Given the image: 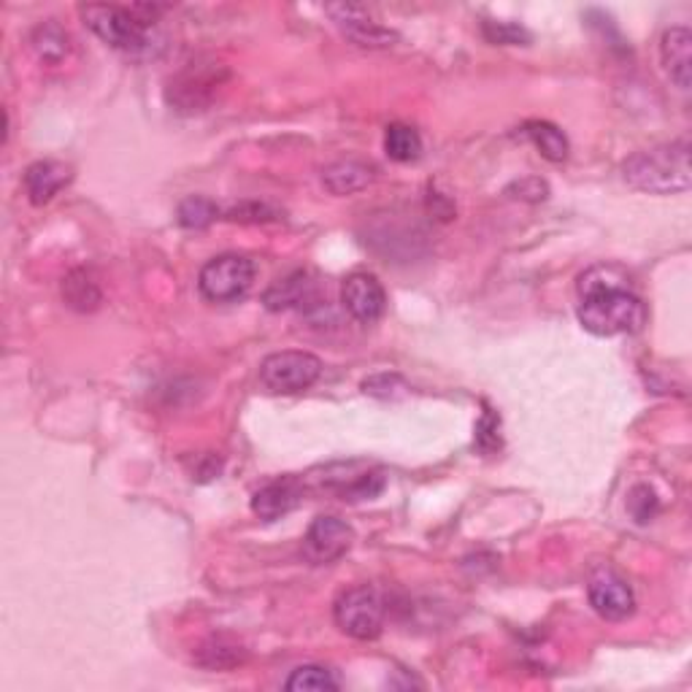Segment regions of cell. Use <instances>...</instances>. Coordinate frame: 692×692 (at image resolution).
I'll list each match as a JSON object with an SVG mask.
<instances>
[{
  "instance_id": "obj_21",
  "label": "cell",
  "mask_w": 692,
  "mask_h": 692,
  "mask_svg": "<svg viewBox=\"0 0 692 692\" xmlns=\"http://www.w3.org/2000/svg\"><path fill=\"white\" fill-rule=\"evenodd\" d=\"M284 688L290 692H336L338 679L322 666H301L290 673Z\"/></svg>"
},
{
  "instance_id": "obj_3",
  "label": "cell",
  "mask_w": 692,
  "mask_h": 692,
  "mask_svg": "<svg viewBox=\"0 0 692 692\" xmlns=\"http://www.w3.org/2000/svg\"><path fill=\"white\" fill-rule=\"evenodd\" d=\"M333 617H336L342 634L357 638V641H374L385 630V601H381L379 590L360 584V587H352L338 595Z\"/></svg>"
},
{
  "instance_id": "obj_7",
  "label": "cell",
  "mask_w": 692,
  "mask_h": 692,
  "mask_svg": "<svg viewBox=\"0 0 692 692\" xmlns=\"http://www.w3.org/2000/svg\"><path fill=\"white\" fill-rule=\"evenodd\" d=\"M355 544V530L338 517H317L303 539V558L314 565L336 563Z\"/></svg>"
},
{
  "instance_id": "obj_13",
  "label": "cell",
  "mask_w": 692,
  "mask_h": 692,
  "mask_svg": "<svg viewBox=\"0 0 692 692\" xmlns=\"http://www.w3.org/2000/svg\"><path fill=\"white\" fill-rule=\"evenodd\" d=\"M74 179V173L65 163L57 160H39L25 171V193L33 206H44L50 203L65 184Z\"/></svg>"
},
{
  "instance_id": "obj_20",
  "label": "cell",
  "mask_w": 692,
  "mask_h": 692,
  "mask_svg": "<svg viewBox=\"0 0 692 692\" xmlns=\"http://www.w3.org/2000/svg\"><path fill=\"white\" fill-rule=\"evenodd\" d=\"M385 152L396 163H414L422 154V139L409 125H390L385 133Z\"/></svg>"
},
{
  "instance_id": "obj_8",
  "label": "cell",
  "mask_w": 692,
  "mask_h": 692,
  "mask_svg": "<svg viewBox=\"0 0 692 692\" xmlns=\"http://www.w3.org/2000/svg\"><path fill=\"white\" fill-rule=\"evenodd\" d=\"M590 606L598 612V617L608 619V623H623V619L634 617L636 612V595L630 584L614 571H598L587 584Z\"/></svg>"
},
{
  "instance_id": "obj_15",
  "label": "cell",
  "mask_w": 692,
  "mask_h": 692,
  "mask_svg": "<svg viewBox=\"0 0 692 692\" xmlns=\"http://www.w3.org/2000/svg\"><path fill=\"white\" fill-rule=\"evenodd\" d=\"M374 182L371 165L360 160H338L322 171V184L331 195H355Z\"/></svg>"
},
{
  "instance_id": "obj_17",
  "label": "cell",
  "mask_w": 692,
  "mask_h": 692,
  "mask_svg": "<svg viewBox=\"0 0 692 692\" xmlns=\"http://www.w3.org/2000/svg\"><path fill=\"white\" fill-rule=\"evenodd\" d=\"M195 663L206 671H233V668L247 663V649L230 638H208L195 649Z\"/></svg>"
},
{
  "instance_id": "obj_9",
  "label": "cell",
  "mask_w": 692,
  "mask_h": 692,
  "mask_svg": "<svg viewBox=\"0 0 692 692\" xmlns=\"http://www.w3.org/2000/svg\"><path fill=\"white\" fill-rule=\"evenodd\" d=\"M327 14L333 17L338 28L344 30L346 39L355 41L357 46H366V50H387V46L398 44L396 30L379 25V22L368 17L366 9L360 6H327Z\"/></svg>"
},
{
  "instance_id": "obj_27",
  "label": "cell",
  "mask_w": 692,
  "mask_h": 692,
  "mask_svg": "<svg viewBox=\"0 0 692 692\" xmlns=\"http://www.w3.org/2000/svg\"><path fill=\"white\" fill-rule=\"evenodd\" d=\"M506 195H511V198H519V201H528V203H539L549 198V184L536 176L519 179V182L506 187Z\"/></svg>"
},
{
  "instance_id": "obj_24",
  "label": "cell",
  "mask_w": 692,
  "mask_h": 692,
  "mask_svg": "<svg viewBox=\"0 0 692 692\" xmlns=\"http://www.w3.org/2000/svg\"><path fill=\"white\" fill-rule=\"evenodd\" d=\"M482 33H485V39L490 41V44H504V46L528 44L530 41L528 30H525L522 25H517V22L485 20V25H482Z\"/></svg>"
},
{
  "instance_id": "obj_19",
  "label": "cell",
  "mask_w": 692,
  "mask_h": 692,
  "mask_svg": "<svg viewBox=\"0 0 692 692\" xmlns=\"http://www.w3.org/2000/svg\"><path fill=\"white\" fill-rule=\"evenodd\" d=\"M525 136L533 141L536 149L541 152V158H547L549 163H563L569 158V139L563 136V130L554 128L552 122L544 119H536V122L525 125Z\"/></svg>"
},
{
  "instance_id": "obj_1",
  "label": "cell",
  "mask_w": 692,
  "mask_h": 692,
  "mask_svg": "<svg viewBox=\"0 0 692 692\" xmlns=\"http://www.w3.org/2000/svg\"><path fill=\"white\" fill-rule=\"evenodd\" d=\"M576 317L593 336H628L647 325V306L614 268H593L579 279Z\"/></svg>"
},
{
  "instance_id": "obj_12",
  "label": "cell",
  "mask_w": 692,
  "mask_h": 692,
  "mask_svg": "<svg viewBox=\"0 0 692 692\" xmlns=\"http://www.w3.org/2000/svg\"><path fill=\"white\" fill-rule=\"evenodd\" d=\"M660 60H663L666 74L679 89H690V68H692V33L684 25L666 30L660 41Z\"/></svg>"
},
{
  "instance_id": "obj_25",
  "label": "cell",
  "mask_w": 692,
  "mask_h": 692,
  "mask_svg": "<svg viewBox=\"0 0 692 692\" xmlns=\"http://www.w3.org/2000/svg\"><path fill=\"white\" fill-rule=\"evenodd\" d=\"M476 446H479L485 455L500 450V420L493 414V409L485 406V414H482L479 425H476Z\"/></svg>"
},
{
  "instance_id": "obj_6",
  "label": "cell",
  "mask_w": 692,
  "mask_h": 692,
  "mask_svg": "<svg viewBox=\"0 0 692 692\" xmlns=\"http://www.w3.org/2000/svg\"><path fill=\"white\" fill-rule=\"evenodd\" d=\"M322 376V360L312 352H277L260 366V381L273 396H298Z\"/></svg>"
},
{
  "instance_id": "obj_16",
  "label": "cell",
  "mask_w": 692,
  "mask_h": 692,
  "mask_svg": "<svg viewBox=\"0 0 692 692\" xmlns=\"http://www.w3.org/2000/svg\"><path fill=\"white\" fill-rule=\"evenodd\" d=\"M63 301L68 303L74 312L89 314L104 303V292H100L98 279L87 268H74L68 277L63 279Z\"/></svg>"
},
{
  "instance_id": "obj_10",
  "label": "cell",
  "mask_w": 692,
  "mask_h": 692,
  "mask_svg": "<svg viewBox=\"0 0 692 692\" xmlns=\"http://www.w3.org/2000/svg\"><path fill=\"white\" fill-rule=\"evenodd\" d=\"M342 303L352 320L371 325L385 314L387 295L374 273H352L342 284Z\"/></svg>"
},
{
  "instance_id": "obj_22",
  "label": "cell",
  "mask_w": 692,
  "mask_h": 692,
  "mask_svg": "<svg viewBox=\"0 0 692 692\" xmlns=\"http://www.w3.org/2000/svg\"><path fill=\"white\" fill-rule=\"evenodd\" d=\"M217 217H219L217 203L201 198V195H193V198H184L182 203H179L176 219H179V225L187 230L208 228V225H212Z\"/></svg>"
},
{
  "instance_id": "obj_5",
  "label": "cell",
  "mask_w": 692,
  "mask_h": 692,
  "mask_svg": "<svg viewBox=\"0 0 692 692\" xmlns=\"http://www.w3.org/2000/svg\"><path fill=\"white\" fill-rule=\"evenodd\" d=\"M258 268L241 255H219L198 273V290L208 303H236L252 290Z\"/></svg>"
},
{
  "instance_id": "obj_4",
  "label": "cell",
  "mask_w": 692,
  "mask_h": 692,
  "mask_svg": "<svg viewBox=\"0 0 692 692\" xmlns=\"http://www.w3.org/2000/svg\"><path fill=\"white\" fill-rule=\"evenodd\" d=\"M82 20L111 50L144 52L149 46V28L141 25L133 11L122 6H82Z\"/></svg>"
},
{
  "instance_id": "obj_11",
  "label": "cell",
  "mask_w": 692,
  "mask_h": 692,
  "mask_svg": "<svg viewBox=\"0 0 692 692\" xmlns=\"http://www.w3.org/2000/svg\"><path fill=\"white\" fill-rule=\"evenodd\" d=\"M303 495H306V487L298 476H279L255 493L252 511L266 522H273V519L295 511L303 504Z\"/></svg>"
},
{
  "instance_id": "obj_18",
  "label": "cell",
  "mask_w": 692,
  "mask_h": 692,
  "mask_svg": "<svg viewBox=\"0 0 692 692\" xmlns=\"http://www.w3.org/2000/svg\"><path fill=\"white\" fill-rule=\"evenodd\" d=\"M30 44H33L35 55L50 65L63 63L71 52L68 33H65L63 25H57L55 20L41 22V25L33 30V35H30Z\"/></svg>"
},
{
  "instance_id": "obj_14",
  "label": "cell",
  "mask_w": 692,
  "mask_h": 692,
  "mask_svg": "<svg viewBox=\"0 0 692 692\" xmlns=\"http://www.w3.org/2000/svg\"><path fill=\"white\" fill-rule=\"evenodd\" d=\"M314 298H317V288H314V282L309 279V273L295 271L290 273V277L273 282L271 288L266 290V295H262V303H266L268 312H288V309L306 306Z\"/></svg>"
},
{
  "instance_id": "obj_26",
  "label": "cell",
  "mask_w": 692,
  "mask_h": 692,
  "mask_svg": "<svg viewBox=\"0 0 692 692\" xmlns=\"http://www.w3.org/2000/svg\"><path fill=\"white\" fill-rule=\"evenodd\" d=\"M230 223H273V219H279V212L277 208H271L268 203H241V206L230 208L228 217Z\"/></svg>"
},
{
  "instance_id": "obj_23",
  "label": "cell",
  "mask_w": 692,
  "mask_h": 692,
  "mask_svg": "<svg viewBox=\"0 0 692 692\" xmlns=\"http://www.w3.org/2000/svg\"><path fill=\"white\" fill-rule=\"evenodd\" d=\"M628 511L638 525L652 522V519L660 515L658 493H655L649 485H636L634 490L628 493Z\"/></svg>"
},
{
  "instance_id": "obj_2",
  "label": "cell",
  "mask_w": 692,
  "mask_h": 692,
  "mask_svg": "<svg viewBox=\"0 0 692 692\" xmlns=\"http://www.w3.org/2000/svg\"><path fill=\"white\" fill-rule=\"evenodd\" d=\"M623 176L630 187L649 195L688 193L692 184L690 144L688 141H673V144L636 152L634 158L623 163Z\"/></svg>"
}]
</instances>
